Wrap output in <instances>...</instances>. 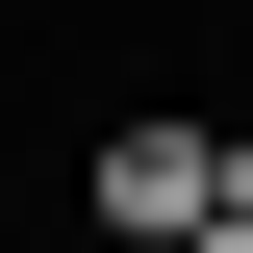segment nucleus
I'll list each match as a JSON object with an SVG mask.
<instances>
[{
  "label": "nucleus",
  "mask_w": 253,
  "mask_h": 253,
  "mask_svg": "<svg viewBox=\"0 0 253 253\" xmlns=\"http://www.w3.org/2000/svg\"><path fill=\"white\" fill-rule=\"evenodd\" d=\"M101 228L126 253H228V126H126L101 152Z\"/></svg>",
  "instance_id": "f257e3e1"
},
{
  "label": "nucleus",
  "mask_w": 253,
  "mask_h": 253,
  "mask_svg": "<svg viewBox=\"0 0 253 253\" xmlns=\"http://www.w3.org/2000/svg\"><path fill=\"white\" fill-rule=\"evenodd\" d=\"M228 228H253V126H228Z\"/></svg>",
  "instance_id": "f03ea898"
},
{
  "label": "nucleus",
  "mask_w": 253,
  "mask_h": 253,
  "mask_svg": "<svg viewBox=\"0 0 253 253\" xmlns=\"http://www.w3.org/2000/svg\"><path fill=\"white\" fill-rule=\"evenodd\" d=\"M228 253H253V228H228Z\"/></svg>",
  "instance_id": "7ed1b4c3"
}]
</instances>
